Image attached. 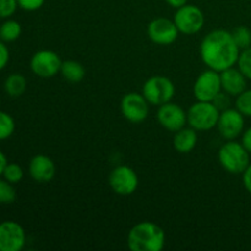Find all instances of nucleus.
Here are the masks:
<instances>
[{"label": "nucleus", "mask_w": 251, "mask_h": 251, "mask_svg": "<svg viewBox=\"0 0 251 251\" xmlns=\"http://www.w3.org/2000/svg\"><path fill=\"white\" fill-rule=\"evenodd\" d=\"M240 49L233 39L232 32L215 29L205 36L200 44V56L208 69L221 71L237 65Z\"/></svg>", "instance_id": "1"}, {"label": "nucleus", "mask_w": 251, "mask_h": 251, "mask_svg": "<svg viewBox=\"0 0 251 251\" xmlns=\"http://www.w3.org/2000/svg\"><path fill=\"white\" fill-rule=\"evenodd\" d=\"M166 233L150 221L139 222L129 230L126 244L131 251H161L166 245Z\"/></svg>", "instance_id": "2"}, {"label": "nucleus", "mask_w": 251, "mask_h": 251, "mask_svg": "<svg viewBox=\"0 0 251 251\" xmlns=\"http://www.w3.org/2000/svg\"><path fill=\"white\" fill-rule=\"evenodd\" d=\"M218 162L230 174H243L250 164V153L242 142L227 140L218 150Z\"/></svg>", "instance_id": "3"}, {"label": "nucleus", "mask_w": 251, "mask_h": 251, "mask_svg": "<svg viewBox=\"0 0 251 251\" xmlns=\"http://www.w3.org/2000/svg\"><path fill=\"white\" fill-rule=\"evenodd\" d=\"M188 125L196 131H208L217 126L221 110L213 102L196 100L188 110Z\"/></svg>", "instance_id": "4"}, {"label": "nucleus", "mask_w": 251, "mask_h": 251, "mask_svg": "<svg viewBox=\"0 0 251 251\" xmlns=\"http://www.w3.org/2000/svg\"><path fill=\"white\" fill-rule=\"evenodd\" d=\"M141 93L150 103V105L159 107L173 100L176 95V86L171 78L156 75L145 81Z\"/></svg>", "instance_id": "5"}, {"label": "nucleus", "mask_w": 251, "mask_h": 251, "mask_svg": "<svg viewBox=\"0 0 251 251\" xmlns=\"http://www.w3.org/2000/svg\"><path fill=\"white\" fill-rule=\"evenodd\" d=\"M173 21L179 32L186 36L196 34L205 26V14L195 5L186 4L176 9Z\"/></svg>", "instance_id": "6"}, {"label": "nucleus", "mask_w": 251, "mask_h": 251, "mask_svg": "<svg viewBox=\"0 0 251 251\" xmlns=\"http://www.w3.org/2000/svg\"><path fill=\"white\" fill-rule=\"evenodd\" d=\"M109 186L117 195H132L139 188V176L129 166H118L109 173Z\"/></svg>", "instance_id": "7"}, {"label": "nucleus", "mask_w": 251, "mask_h": 251, "mask_svg": "<svg viewBox=\"0 0 251 251\" xmlns=\"http://www.w3.org/2000/svg\"><path fill=\"white\" fill-rule=\"evenodd\" d=\"M63 60L58 53L49 49H42L32 55L29 66L34 75L41 78H51L60 73Z\"/></svg>", "instance_id": "8"}, {"label": "nucleus", "mask_w": 251, "mask_h": 251, "mask_svg": "<svg viewBox=\"0 0 251 251\" xmlns=\"http://www.w3.org/2000/svg\"><path fill=\"white\" fill-rule=\"evenodd\" d=\"M221 91L222 86H221L220 73L208 68L196 77L193 86V92L196 100H203V102H213Z\"/></svg>", "instance_id": "9"}, {"label": "nucleus", "mask_w": 251, "mask_h": 251, "mask_svg": "<svg viewBox=\"0 0 251 251\" xmlns=\"http://www.w3.org/2000/svg\"><path fill=\"white\" fill-rule=\"evenodd\" d=\"M120 110L127 122L140 124L149 117L150 103L142 93L129 92L122 98Z\"/></svg>", "instance_id": "10"}, {"label": "nucleus", "mask_w": 251, "mask_h": 251, "mask_svg": "<svg viewBox=\"0 0 251 251\" xmlns=\"http://www.w3.org/2000/svg\"><path fill=\"white\" fill-rule=\"evenodd\" d=\"M245 117L237 108L221 110L217 122V130L226 140H235L244 132Z\"/></svg>", "instance_id": "11"}, {"label": "nucleus", "mask_w": 251, "mask_h": 251, "mask_svg": "<svg viewBox=\"0 0 251 251\" xmlns=\"http://www.w3.org/2000/svg\"><path fill=\"white\" fill-rule=\"evenodd\" d=\"M179 29L173 20L166 17L153 19L147 26V34L153 43L158 46H169L174 43L179 36Z\"/></svg>", "instance_id": "12"}, {"label": "nucleus", "mask_w": 251, "mask_h": 251, "mask_svg": "<svg viewBox=\"0 0 251 251\" xmlns=\"http://www.w3.org/2000/svg\"><path fill=\"white\" fill-rule=\"evenodd\" d=\"M157 119L162 127L172 132L180 130L188 124V113L176 103L171 102L159 105L157 110Z\"/></svg>", "instance_id": "13"}, {"label": "nucleus", "mask_w": 251, "mask_h": 251, "mask_svg": "<svg viewBox=\"0 0 251 251\" xmlns=\"http://www.w3.org/2000/svg\"><path fill=\"white\" fill-rule=\"evenodd\" d=\"M26 244V232L20 223L4 221L0 223V251H21Z\"/></svg>", "instance_id": "14"}, {"label": "nucleus", "mask_w": 251, "mask_h": 251, "mask_svg": "<svg viewBox=\"0 0 251 251\" xmlns=\"http://www.w3.org/2000/svg\"><path fill=\"white\" fill-rule=\"evenodd\" d=\"M28 173L37 183H49L55 178L56 166L50 157L46 154H36L29 161Z\"/></svg>", "instance_id": "15"}, {"label": "nucleus", "mask_w": 251, "mask_h": 251, "mask_svg": "<svg viewBox=\"0 0 251 251\" xmlns=\"http://www.w3.org/2000/svg\"><path fill=\"white\" fill-rule=\"evenodd\" d=\"M221 86L223 92L228 93L230 97H237L238 95L247 90L248 78L243 75L238 68H228L220 73Z\"/></svg>", "instance_id": "16"}, {"label": "nucleus", "mask_w": 251, "mask_h": 251, "mask_svg": "<svg viewBox=\"0 0 251 251\" xmlns=\"http://www.w3.org/2000/svg\"><path fill=\"white\" fill-rule=\"evenodd\" d=\"M198 144V131L191 126H184L174 132L173 147L179 153H189Z\"/></svg>", "instance_id": "17"}, {"label": "nucleus", "mask_w": 251, "mask_h": 251, "mask_svg": "<svg viewBox=\"0 0 251 251\" xmlns=\"http://www.w3.org/2000/svg\"><path fill=\"white\" fill-rule=\"evenodd\" d=\"M60 74L64 80L71 83H78L85 78L86 69L80 61L77 60H65L61 64Z\"/></svg>", "instance_id": "18"}, {"label": "nucleus", "mask_w": 251, "mask_h": 251, "mask_svg": "<svg viewBox=\"0 0 251 251\" xmlns=\"http://www.w3.org/2000/svg\"><path fill=\"white\" fill-rule=\"evenodd\" d=\"M27 88V80L21 74H11L4 82V90L10 97H20Z\"/></svg>", "instance_id": "19"}, {"label": "nucleus", "mask_w": 251, "mask_h": 251, "mask_svg": "<svg viewBox=\"0 0 251 251\" xmlns=\"http://www.w3.org/2000/svg\"><path fill=\"white\" fill-rule=\"evenodd\" d=\"M22 33V27L16 20L7 19L0 25V39L2 42H14L20 38Z\"/></svg>", "instance_id": "20"}, {"label": "nucleus", "mask_w": 251, "mask_h": 251, "mask_svg": "<svg viewBox=\"0 0 251 251\" xmlns=\"http://www.w3.org/2000/svg\"><path fill=\"white\" fill-rule=\"evenodd\" d=\"M15 120L9 113L0 110V141L7 140L15 132Z\"/></svg>", "instance_id": "21"}, {"label": "nucleus", "mask_w": 251, "mask_h": 251, "mask_svg": "<svg viewBox=\"0 0 251 251\" xmlns=\"http://www.w3.org/2000/svg\"><path fill=\"white\" fill-rule=\"evenodd\" d=\"M233 39L240 50L251 47V31L245 26H238L232 31Z\"/></svg>", "instance_id": "22"}, {"label": "nucleus", "mask_w": 251, "mask_h": 251, "mask_svg": "<svg viewBox=\"0 0 251 251\" xmlns=\"http://www.w3.org/2000/svg\"><path fill=\"white\" fill-rule=\"evenodd\" d=\"M16 200V190L14 184L9 183L5 179H0V203L1 205H11Z\"/></svg>", "instance_id": "23"}, {"label": "nucleus", "mask_w": 251, "mask_h": 251, "mask_svg": "<svg viewBox=\"0 0 251 251\" xmlns=\"http://www.w3.org/2000/svg\"><path fill=\"white\" fill-rule=\"evenodd\" d=\"M5 180L11 184H19L24 179V169L17 163H7L2 173Z\"/></svg>", "instance_id": "24"}, {"label": "nucleus", "mask_w": 251, "mask_h": 251, "mask_svg": "<svg viewBox=\"0 0 251 251\" xmlns=\"http://www.w3.org/2000/svg\"><path fill=\"white\" fill-rule=\"evenodd\" d=\"M235 108L244 117L251 118V90L243 91L235 97Z\"/></svg>", "instance_id": "25"}, {"label": "nucleus", "mask_w": 251, "mask_h": 251, "mask_svg": "<svg viewBox=\"0 0 251 251\" xmlns=\"http://www.w3.org/2000/svg\"><path fill=\"white\" fill-rule=\"evenodd\" d=\"M237 65L238 69L243 73V75L248 80H251V47L244 49V50H240Z\"/></svg>", "instance_id": "26"}, {"label": "nucleus", "mask_w": 251, "mask_h": 251, "mask_svg": "<svg viewBox=\"0 0 251 251\" xmlns=\"http://www.w3.org/2000/svg\"><path fill=\"white\" fill-rule=\"evenodd\" d=\"M19 7L17 0H0V19H9Z\"/></svg>", "instance_id": "27"}, {"label": "nucleus", "mask_w": 251, "mask_h": 251, "mask_svg": "<svg viewBox=\"0 0 251 251\" xmlns=\"http://www.w3.org/2000/svg\"><path fill=\"white\" fill-rule=\"evenodd\" d=\"M46 0H17L20 9L25 11H37L44 5Z\"/></svg>", "instance_id": "28"}, {"label": "nucleus", "mask_w": 251, "mask_h": 251, "mask_svg": "<svg viewBox=\"0 0 251 251\" xmlns=\"http://www.w3.org/2000/svg\"><path fill=\"white\" fill-rule=\"evenodd\" d=\"M230 96L228 95V93L223 92V91H221L220 95L217 96V97L213 100V103H215L216 107L218 108L220 110H225L227 109V108H230V100H229Z\"/></svg>", "instance_id": "29"}, {"label": "nucleus", "mask_w": 251, "mask_h": 251, "mask_svg": "<svg viewBox=\"0 0 251 251\" xmlns=\"http://www.w3.org/2000/svg\"><path fill=\"white\" fill-rule=\"evenodd\" d=\"M9 60H10L9 48L5 46V42H2L1 39H0V71H1L2 69L6 68Z\"/></svg>", "instance_id": "30"}, {"label": "nucleus", "mask_w": 251, "mask_h": 251, "mask_svg": "<svg viewBox=\"0 0 251 251\" xmlns=\"http://www.w3.org/2000/svg\"><path fill=\"white\" fill-rule=\"evenodd\" d=\"M243 184H244V188L247 189L248 193L251 194V162L243 173Z\"/></svg>", "instance_id": "31"}, {"label": "nucleus", "mask_w": 251, "mask_h": 251, "mask_svg": "<svg viewBox=\"0 0 251 251\" xmlns=\"http://www.w3.org/2000/svg\"><path fill=\"white\" fill-rule=\"evenodd\" d=\"M242 144L244 145L245 149L251 154V126L244 130V132L242 134Z\"/></svg>", "instance_id": "32"}, {"label": "nucleus", "mask_w": 251, "mask_h": 251, "mask_svg": "<svg viewBox=\"0 0 251 251\" xmlns=\"http://www.w3.org/2000/svg\"><path fill=\"white\" fill-rule=\"evenodd\" d=\"M166 2L169 5V6H172L173 9L176 10L179 9V7L188 4V0H166Z\"/></svg>", "instance_id": "33"}, {"label": "nucleus", "mask_w": 251, "mask_h": 251, "mask_svg": "<svg viewBox=\"0 0 251 251\" xmlns=\"http://www.w3.org/2000/svg\"><path fill=\"white\" fill-rule=\"evenodd\" d=\"M7 163H9V162H7L6 156H5V154L0 151V176H2V173H4V169H5V167H6Z\"/></svg>", "instance_id": "34"}]
</instances>
